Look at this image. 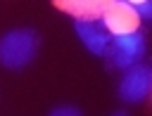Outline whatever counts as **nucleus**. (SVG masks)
Listing matches in <instances>:
<instances>
[{
    "instance_id": "obj_10",
    "label": "nucleus",
    "mask_w": 152,
    "mask_h": 116,
    "mask_svg": "<svg viewBox=\"0 0 152 116\" xmlns=\"http://www.w3.org/2000/svg\"><path fill=\"white\" fill-rule=\"evenodd\" d=\"M124 2H128V5H133V7H135V5H140V2H147V0H124Z\"/></svg>"
},
{
    "instance_id": "obj_7",
    "label": "nucleus",
    "mask_w": 152,
    "mask_h": 116,
    "mask_svg": "<svg viewBox=\"0 0 152 116\" xmlns=\"http://www.w3.org/2000/svg\"><path fill=\"white\" fill-rule=\"evenodd\" d=\"M50 116H81V111H78L76 107H69V104H62V107H57V109H52V111H50Z\"/></svg>"
},
{
    "instance_id": "obj_4",
    "label": "nucleus",
    "mask_w": 152,
    "mask_h": 116,
    "mask_svg": "<svg viewBox=\"0 0 152 116\" xmlns=\"http://www.w3.org/2000/svg\"><path fill=\"white\" fill-rule=\"evenodd\" d=\"M102 26L112 33V36H128L135 33L140 26V17L135 12L133 5L124 2V0H114L104 12H102Z\"/></svg>"
},
{
    "instance_id": "obj_8",
    "label": "nucleus",
    "mask_w": 152,
    "mask_h": 116,
    "mask_svg": "<svg viewBox=\"0 0 152 116\" xmlns=\"http://www.w3.org/2000/svg\"><path fill=\"white\" fill-rule=\"evenodd\" d=\"M135 12H138V17H140V19H150V17H152V2L147 0V2L135 5Z\"/></svg>"
},
{
    "instance_id": "obj_6",
    "label": "nucleus",
    "mask_w": 152,
    "mask_h": 116,
    "mask_svg": "<svg viewBox=\"0 0 152 116\" xmlns=\"http://www.w3.org/2000/svg\"><path fill=\"white\" fill-rule=\"evenodd\" d=\"M57 9L71 14L74 19H86V21H95L102 19V9L97 5V0H52Z\"/></svg>"
},
{
    "instance_id": "obj_3",
    "label": "nucleus",
    "mask_w": 152,
    "mask_h": 116,
    "mask_svg": "<svg viewBox=\"0 0 152 116\" xmlns=\"http://www.w3.org/2000/svg\"><path fill=\"white\" fill-rule=\"evenodd\" d=\"M152 90V69L145 64H133L126 69L121 83H119V97L128 104L142 102Z\"/></svg>"
},
{
    "instance_id": "obj_9",
    "label": "nucleus",
    "mask_w": 152,
    "mask_h": 116,
    "mask_svg": "<svg viewBox=\"0 0 152 116\" xmlns=\"http://www.w3.org/2000/svg\"><path fill=\"white\" fill-rule=\"evenodd\" d=\"M112 2H114V0H97V5H100V9H102V12H104V9H107Z\"/></svg>"
},
{
    "instance_id": "obj_1",
    "label": "nucleus",
    "mask_w": 152,
    "mask_h": 116,
    "mask_svg": "<svg viewBox=\"0 0 152 116\" xmlns=\"http://www.w3.org/2000/svg\"><path fill=\"white\" fill-rule=\"evenodd\" d=\"M38 52V33L33 28H12L0 38V64L5 69H24Z\"/></svg>"
},
{
    "instance_id": "obj_5",
    "label": "nucleus",
    "mask_w": 152,
    "mask_h": 116,
    "mask_svg": "<svg viewBox=\"0 0 152 116\" xmlns=\"http://www.w3.org/2000/svg\"><path fill=\"white\" fill-rule=\"evenodd\" d=\"M74 28H76V33L81 36L83 45H86L93 54H104V50H107V45H109V38H107V28L102 26L100 19H95V21L76 19V21H74Z\"/></svg>"
},
{
    "instance_id": "obj_11",
    "label": "nucleus",
    "mask_w": 152,
    "mask_h": 116,
    "mask_svg": "<svg viewBox=\"0 0 152 116\" xmlns=\"http://www.w3.org/2000/svg\"><path fill=\"white\" fill-rule=\"evenodd\" d=\"M114 116H128V114H124V111H116V114H114Z\"/></svg>"
},
{
    "instance_id": "obj_2",
    "label": "nucleus",
    "mask_w": 152,
    "mask_h": 116,
    "mask_svg": "<svg viewBox=\"0 0 152 116\" xmlns=\"http://www.w3.org/2000/svg\"><path fill=\"white\" fill-rule=\"evenodd\" d=\"M109 62L119 69H128L138 64L145 54V36L142 33H128V36H114L104 50Z\"/></svg>"
}]
</instances>
